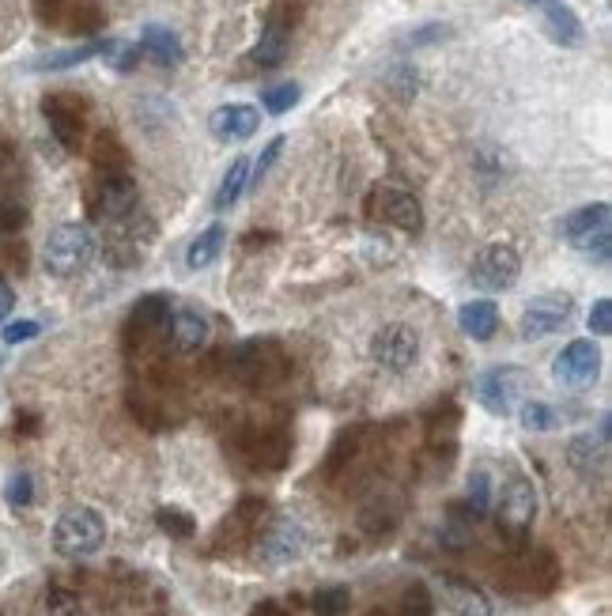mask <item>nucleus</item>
Masks as SVG:
<instances>
[{
  "instance_id": "26",
  "label": "nucleus",
  "mask_w": 612,
  "mask_h": 616,
  "mask_svg": "<svg viewBox=\"0 0 612 616\" xmlns=\"http://www.w3.org/2000/svg\"><path fill=\"white\" fill-rule=\"evenodd\" d=\"M299 95H303V87L299 84H276V87H265V91H261V106H265V110H269V114H276V118H280V114H288L291 106L299 103Z\"/></svg>"
},
{
  "instance_id": "7",
  "label": "nucleus",
  "mask_w": 612,
  "mask_h": 616,
  "mask_svg": "<svg viewBox=\"0 0 612 616\" xmlns=\"http://www.w3.org/2000/svg\"><path fill=\"white\" fill-rule=\"evenodd\" d=\"M571 314H575V299L563 291H548V295H537L526 303L518 333H522V341H544V337L560 333L571 322Z\"/></svg>"
},
{
  "instance_id": "6",
  "label": "nucleus",
  "mask_w": 612,
  "mask_h": 616,
  "mask_svg": "<svg viewBox=\"0 0 612 616\" xmlns=\"http://www.w3.org/2000/svg\"><path fill=\"white\" fill-rule=\"evenodd\" d=\"M529 386V375L522 367H492L476 378L473 394L492 416H510V412L522 405V394Z\"/></svg>"
},
{
  "instance_id": "24",
  "label": "nucleus",
  "mask_w": 612,
  "mask_h": 616,
  "mask_svg": "<svg viewBox=\"0 0 612 616\" xmlns=\"http://www.w3.org/2000/svg\"><path fill=\"white\" fill-rule=\"evenodd\" d=\"M284 57H288V35H284V27H269V31L261 35V42H257L254 61L261 69H272V65H280Z\"/></svg>"
},
{
  "instance_id": "12",
  "label": "nucleus",
  "mask_w": 612,
  "mask_h": 616,
  "mask_svg": "<svg viewBox=\"0 0 612 616\" xmlns=\"http://www.w3.org/2000/svg\"><path fill=\"white\" fill-rule=\"evenodd\" d=\"M208 333H212V326H208V318L197 307H174L167 314V337L178 352H197V348H204Z\"/></svg>"
},
{
  "instance_id": "17",
  "label": "nucleus",
  "mask_w": 612,
  "mask_h": 616,
  "mask_svg": "<svg viewBox=\"0 0 612 616\" xmlns=\"http://www.w3.org/2000/svg\"><path fill=\"white\" fill-rule=\"evenodd\" d=\"M605 454H609V416L601 420V435H578L575 443H571V465H575L578 473H586V477H594V469H605Z\"/></svg>"
},
{
  "instance_id": "16",
  "label": "nucleus",
  "mask_w": 612,
  "mask_h": 616,
  "mask_svg": "<svg viewBox=\"0 0 612 616\" xmlns=\"http://www.w3.org/2000/svg\"><path fill=\"white\" fill-rule=\"evenodd\" d=\"M136 186L129 178H110L99 193V216L106 223H121L125 216H133L136 212Z\"/></svg>"
},
{
  "instance_id": "14",
  "label": "nucleus",
  "mask_w": 612,
  "mask_h": 616,
  "mask_svg": "<svg viewBox=\"0 0 612 616\" xmlns=\"http://www.w3.org/2000/svg\"><path fill=\"white\" fill-rule=\"evenodd\" d=\"M537 12H541L544 35L556 46H578L582 42V23L563 0H544V4H537Z\"/></svg>"
},
{
  "instance_id": "10",
  "label": "nucleus",
  "mask_w": 612,
  "mask_h": 616,
  "mask_svg": "<svg viewBox=\"0 0 612 616\" xmlns=\"http://www.w3.org/2000/svg\"><path fill=\"white\" fill-rule=\"evenodd\" d=\"M306 552V530L299 518H276L269 526V533L261 537V560L272 567H284V564H295L299 556Z\"/></svg>"
},
{
  "instance_id": "23",
  "label": "nucleus",
  "mask_w": 612,
  "mask_h": 616,
  "mask_svg": "<svg viewBox=\"0 0 612 616\" xmlns=\"http://www.w3.org/2000/svg\"><path fill=\"white\" fill-rule=\"evenodd\" d=\"M514 412H518V420H522L526 431H556L563 424L560 412L552 409V405H544V401H522Z\"/></svg>"
},
{
  "instance_id": "1",
  "label": "nucleus",
  "mask_w": 612,
  "mask_h": 616,
  "mask_svg": "<svg viewBox=\"0 0 612 616\" xmlns=\"http://www.w3.org/2000/svg\"><path fill=\"white\" fill-rule=\"evenodd\" d=\"M427 326L416 322L405 310L382 314L363 341V356L382 378H408L416 375L427 360Z\"/></svg>"
},
{
  "instance_id": "31",
  "label": "nucleus",
  "mask_w": 612,
  "mask_h": 616,
  "mask_svg": "<svg viewBox=\"0 0 612 616\" xmlns=\"http://www.w3.org/2000/svg\"><path fill=\"white\" fill-rule=\"evenodd\" d=\"M590 329L597 337H609L612 333V303L609 299H597L594 310H590Z\"/></svg>"
},
{
  "instance_id": "21",
  "label": "nucleus",
  "mask_w": 612,
  "mask_h": 616,
  "mask_svg": "<svg viewBox=\"0 0 612 616\" xmlns=\"http://www.w3.org/2000/svg\"><path fill=\"white\" fill-rule=\"evenodd\" d=\"M223 239H227L223 223H208L201 235L189 242V250H186V265H189V269H208V265L220 257Z\"/></svg>"
},
{
  "instance_id": "18",
  "label": "nucleus",
  "mask_w": 612,
  "mask_h": 616,
  "mask_svg": "<svg viewBox=\"0 0 612 616\" xmlns=\"http://www.w3.org/2000/svg\"><path fill=\"white\" fill-rule=\"evenodd\" d=\"M458 326L465 337L488 341V337H495V329H499V310H495L492 299H473V303H465L458 310Z\"/></svg>"
},
{
  "instance_id": "27",
  "label": "nucleus",
  "mask_w": 612,
  "mask_h": 616,
  "mask_svg": "<svg viewBox=\"0 0 612 616\" xmlns=\"http://www.w3.org/2000/svg\"><path fill=\"white\" fill-rule=\"evenodd\" d=\"M469 507H473V514H488V507H492V477L484 465L473 469V477H469Z\"/></svg>"
},
{
  "instance_id": "13",
  "label": "nucleus",
  "mask_w": 612,
  "mask_h": 616,
  "mask_svg": "<svg viewBox=\"0 0 612 616\" xmlns=\"http://www.w3.org/2000/svg\"><path fill=\"white\" fill-rule=\"evenodd\" d=\"M208 129H212V137H220V140H250L257 129H261V114L246 103L220 106V110H212Z\"/></svg>"
},
{
  "instance_id": "2",
  "label": "nucleus",
  "mask_w": 612,
  "mask_h": 616,
  "mask_svg": "<svg viewBox=\"0 0 612 616\" xmlns=\"http://www.w3.org/2000/svg\"><path fill=\"white\" fill-rule=\"evenodd\" d=\"M95 261V235L84 223H61L42 242V269L50 276H76Z\"/></svg>"
},
{
  "instance_id": "4",
  "label": "nucleus",
  "mask_w": 612,
  "mask_h": 616,
  "mask_svg": "<svg viewBox=\"0 0 612 616\" xmlns=\"http://www.w3.org/2000/svg\"><path fill=\"white\" fill-rule=\"evenodd\" d=\"M563 235L578 254H586L597 265H609L612 254V208L609 205H586L571 212L563 223Z\"/></svg>"
},
{
  "instance_id": "9",
  "label": "nucleus",
  "mask_w": 612,
  "mask_h": 616,
  "mask_svg": "<svg viewBox=\"0 0 612 616\" xmlns=\"http://www.w3.org/2000/svg\"><path fill=\"white\" fill-rule=\"evenodd\" d=\"M537 518V492L526 477H510L503 484V496H499V526L510 537H522Z\"/></svg>"
},
{
  "instance_id": "19",
  "label": "nucleus",
  "mask_w": 612,
  "mask_h": 616,
  "mask_svg": "<svg viewBox=\"0 0 612 616\" xmlns=\"http://www.w3.org/2000/svg\"><path fill=\"white\" fill-rule=\"evenodd\" d=\"M140 53H148L155 65H178V61H182V42H178V35L167 31V27L148 23V27L140 31Z\"/></svg>"
},
{
  "instance_id": "15",
  "label": "nucleus",
  "mask_w": 612,
  "mask_h": 616,
  "mask_svg": "<svg viewBox=\"0 0 612 616\" xmlns=\"http://www.w3.org/2000/svg\"><path fill=\"white\" fill-rule=\"evenodd\" d=\"M442 601L454 616H492V601L484 590H476L473 582L442 579Z\"/></svg>"
},
{
  "instance_id": "34",
  "label": "nucleus",
  "mask_w": 612,
  "mask_h": 616,
  "mask_svg": "<svg viewBox=\"0 0 612 616\" xmlns=\"http://www.w3.org/2000/svg\"><path fill=\"white\" fill-rule=\"evenodd\" d=\"M50 613L53 616H80V609H76V601L68 598V594H53V598H50Z\"/></svg>"
},
{
  "instance_id": "8",
  "label": "nucleus",
  "mask_w": 612,
  "mask_h": 616,
  "mask_svg": "<svg viewBox=\"0 0 612 616\" xmlns=\"http://www.w3.org/2000/svg\"><path fill=\"white\" fill-rule=\"evenodd\" d=\"M597 371H601V348L594 341H571L563 344V352L552 360V378L567 386V390H586L594 386Z\"/></svg>"
},
{
  "instance_id": "20",
  "label": "nucleus",
  "mask_w": 612,
  "mask_h": 616,
  "mask_svg": "<svg viewBox=\"0 0 612 616\" xmlns=\"http://www.w3.org/2000/svg\"><path fill=\"white\" fill-rule=\"evenodd\" d=\"M102 50H106V42H84V46H68V50L42 53V57H34L31 69L34 72H65V69H76V65L91 61V57H99Z\"/></svg>"
},
{
  "instance_id": "11",
  "label": "nucleus",
  "mask_w": 612,
  "mask_h": 616,
  "mask_svg": "<svg viewBox=\"0 0 612 616\" xmlns=\"http://www.w3.org/2000/svg\"><path fill=\"white\" fill-rule=\"evenodd\" d=\"M378 216L386 223H393V227L408 231V235H416L424 227V208H420V201L408 189H397V186L378 189Z\"/></svg>"
},
{
  "instance_id": "3",
  "label": "nucleus",
  "mask_w": 612,
  "mask_h": 616,
  "mask_svg": "<svg viewBox=\"0 0 612 616\" xmlns=\"http://www.w3.org/2000/svg\"><path fill=\"white\" fill-rule=\"evenodd\" d=\"M106 545V522L99 511L91 507H68L57 522H53V552L65 560H84L95 556Z\"/></svg>"
},
{
  "instance_id": "32",
  "label": "nucleus",
  "mask_w": 612,
  "mask_h": 616,
  "mask_svg": "<svg viewBox=\"0 0 612 616\" xmlns=\"http://www.w3.org/2000/svg\"><path fill=\"white\" fill-rule=\"evenodd\" d=\"M280 152H284V137L269 140V148H265V152L257 155V163H254V167H257L254 178H257V182H261V178L269 174V167H272V163H276V155H280Z\"/></svg>"
},
{
  "instance_id": "29",
  "label": "nucleus",
  "mask_w": 612,
  "mask_h": 616,
  "mask_svg": "<svg viewBox=\"0 0 612 616\" xmlns=\"http://www.w3.org/2000/svg\"><path fill=\"white\" fill-rule=\"evenodd\" d=\"M38 337V322L34 318H19V322H8V326L0 329V341L4 344H23Z\"/></svg>"
},
{
  "instance_id": "5",
  "label": "nucleus",
  "mask_w": 612,
  "mask_h": 616,
  "mask_svg": "<svg viewBox=\"0 0 612 616\" xmlns=\"http://www.w3.org/2000/svg\"><path fill=\"white\" fill-rule=\"evenodd\" d=\"M522 276V257L514 246L507 242H495V246H484L476 254L473 269H469V280H473L476 291H488V295H499V291H510Z\"/></svg>"
},
{
  "instance_id": "33",
  "label": "nucleus",
  "mask_w": 612,
  "mask_h": 616,
  "mask_svg": "<svg viewBox=\"0 0 612 616\" xmlns=\"http://www.w3.org/2000/svg\"><path fill=\"white\" fill-rule=\"evenodd\" d=\"M159 522H163V530H174L178 537H189V533H193V522L182 518V511H159Z\"/></svg>"
},
{
  "instance_id": "36",
  "label": "nucleus",
  "mask_w": 612,
  "mask_h": 616,
  "mask_svg": "<svg viewBox=\"0 0 612 616\" xmlns=\"http://www.w3.org/2000/svg\"><path fill=\"white\" fill-rule=\"evenodd\" d=\"M522 4H529V8H537V4H544V0H522Z\"/></svg>"
},
{
  "instance_id": "35",
  "label": "nucleus",
  "mask_w": 612,
  "mask_h": 616,
  "mask_svg": "<svg viewBox=\"0 0 612 616\" xmlns=\"http://www.w3.org/2000/svg\"><path fill=\"white\" fill-rule=\"evenodd\" d=\"M12 310H16V291L8 288V284H0V322H8Z\"/></svg>"
},
{
  "instance_id": "22",
  "label": "nucleus",
  "mask_w": 612,
  "mask_h": 616,
  "mask_svg": "<svg viewBox=\"0 0 612 616\" xmlns=\"http://www.w3.org/2000/svg\"><path fill=\"white\" fill-rule=\"evenodd\" d=\"M246 182H250V159L238 155L235 163L227 167V174H223L220 189H216V212H227V208L235 205L238 197L246 193Z\"/></svg>"
},
{
  "instance_id": "28",
  "label": "nucleus",
  "mask_w": 612,
  "mask_h": 616,
  "mask_svg": "<svg viewBox=\"0 0 612 616\" xmlns=\"http://www.w3.org/2000/svg\"><path fill=\"white\" fill-rule=\"evenodd\" d=\"M34 496V480L31 473H16V477L4 484V499L12 503V507H27Z\"/></svg>"
},
{
  "instance_id": "30",
  "label": "nucleus",
  "mask_w": 612,
  "mask_h": 616,
  "mask_svg": "<svg viewBox=\"0 0 612 616\" xmlns=\"http://www.w3.org/2000/svg\"><path fill=\"white\" fill-rule=\"evenodd\" d=\"M344 609H348V594L340 586L318 594V616H344Z\"/></svg>"
},
{
  "instance_id": "25",
  "label": "nucleus",
  "mask_w": 612,
  "mask_h": 616,
  "mask_svg": "<svg viewBox=\"0 0 612 616\" xmlns=\"http://www.w3.org/2000/svg\"><path fill=\"white\" fill-rule=\"evenodd\" d=\"M167 314H170L167 295H148V299H140V303H136L133 322L140 329H155V326H163V322H167Z\"/></svg>"
}]
</instances>
